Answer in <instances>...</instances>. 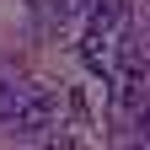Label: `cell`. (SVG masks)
Returning a JSON list of instances; mask_svg holds the SVG:
<instances>
[{"instance_id": "1", "label": "cell", "mask_w": 150, "mask_h": 150, "mask_svg": "<svg viewBox=\"0 0 150 150\" xmlns=\"http://www.w3.org/2000/svg\"><path fill=\"white\" fill-rule=\"evenodd\" d=\"M54 123V91H43V86H32L27 91V102H22V112H16V118H11V129H16V134H43V129Z\"/></svg>"}, {"instance_id": "2", "label": "cell", "mask_w": 150, "mask_h": 150, "mask_svg": "<svg viewBox=\"0 0 150 150\" xmlns=\"http://www.w3.org/2000/svg\"><path fill=\"white\" fill-rule=\"evenodd\" d=\"M118 102H123L129 112H150V70H139V64L123 70V81H118Z\"/></svg>"}, {"instance_id": "3", "label": "cell", "mask_w": 150, "mask_h": 150, "mask_svg": "<svg viewBox=\"0 0 150 150\" xmlns=\"http://www.w3.org/2000/svg\"><path fill=\"white\" fill-rule=\"evenodd\" d=\"M86 22H91V32H112L123 22V0H91L86 6Z\"/></svg>"}, {"instance_id": "4", "label": "cell", "mask_w": 150, "mask_h": 150, "mask_svg": "<svg viewBox=\"0 0 150 150\" xmlns=\"http://www.w3.org/2000/svg\"><path fill=\"white\" fill-rule=\"evenodd\" d=\"M27 91H32V86H16V81H0V123H11L16 112H22Z\"/></svg>"}, {"instance_id": "5", "label": "cell", "mask_w": 150, "mask_h": 150, "mask_svg": "<svg viewBox=\"0 0 150 150\" xmlns=\"http://www.w3.org/2000/svg\"><path fill=\"white\" fill-rule=\"evenodd\" d=\"M91 6V0H43V11H48V22H70V16H81Z\"/></svg>"}, {"instance_id": "6", "label": "cell", "mask_w": 150, "mask_h": 150, "mask_svg": "<svg viewBox=\"0 0 150 150\" xmlns=\"http://www.w3.org/2000/svg\"><path fill=\"white\" fill-rule=\"evenodd\" d=\"M81 59H86L91 70H97V75L107 70V54H102V32H86V43H81Z\"/></svg>"}]
</instances>
